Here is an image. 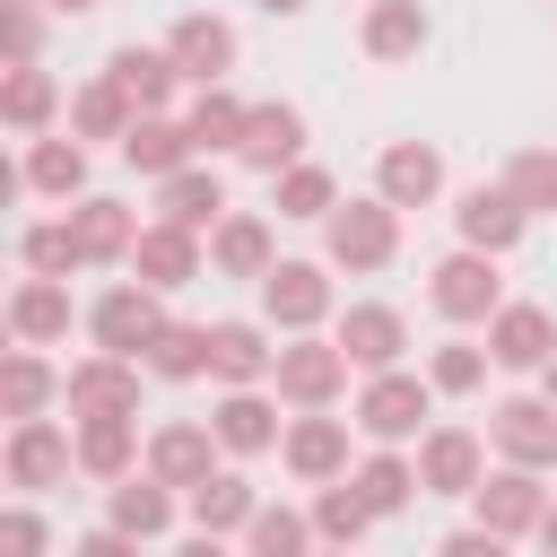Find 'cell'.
<instances>
[{"label":"cell","mask_w":557,"mask_h":557,"mask_svg":"<svg viewBox=\"0 0 557 557\" xmlns=\"http://www.w3.org/2000/svg\"><path fill=\"white\" fill-rule=\"evenodd\" d=\"M104 78H113L139 113H174V96L191 87V78H183V61H174L165 44H113V52H104Z\"/></svg>","instance_id":"obj_19"},{"label":"cell","mask_w":557,"mask_h":557,"mask_svg":"<svg viewBox=\"0 0 557 557\" xmlns=\"http://www.w3.org/2000/svg\"><path fill=\"white\" fill-rule=\"evenodd\" d=\"M183 122H191L200 157H235V148H244V122H252V104H244V96H235L226 78H209V87H191Z\"/></svg>","instance_id":"obj_37"},{"label":"cell","mask_w":557,"mask_h":557,"mask_svg":"<svg viewBox=\"0 0 557 557\" xmlns=\"http://www.w3.org/2000/svg\"><path fill=\"white\" fill-rule=\"evenodd\" d=\"M453 235L461 244H479V252H513L522 235H531V209L505 191V183H470V191H453Z\"/></svg>","instance_id":"obj_18"},{"label":"cell","mask_w":557,"mask_h":557,"mask_svg":"<svg viewBox=\"0 0 557 557\" xmlns=\"http://www.w3.org/2000/svg\"><path fill=\"white\" fill-rule=\"evenodd\" d=\"M44 0H0V61H44Z\"/></svg>","instance_id":"obj_46"},{"label":"cell","mask_w":557,"mask_h":557,"mask_svg":"<svg viewBox=\"0 0 557 557\" xmlns=\"http://www.w3.org/2000/svg\"><path fill=\"white\" fill-rule=\"evenodd\" d=\"M270 261H278V226H270L261 209H226V218L209 226V278H244V287H252Z\"/></svg>","instance_id":"obj_29"},{"label":"cell","mask_w":557,"mask_h":557,"mask_svg":"<svg viewBox=\"0 0 557 557\" xmlns=\"http://www.w3.org/2000/svg\"><path fill=\"white\" fill-rule=\"evenodd\" d=\"M165 331V287H148L139 270L113 278L96 305H87V348H113V357H139L148 339Z\"/></svg>","instance_id":"obj_10"},{"label":"cell","mask_w":557,"mask_h":557,"mask_svg":"<svg viewBox=\"0 0 557 557\" xmlns=\"http://www.w3.org/2000/svg\"><path fill=\"white\" fill-rule=\"evenodd\" d=\"M61 374H70V366H52L35 339H9V357H0V418H44V409H61Z\"/></svg>","instance_id":"obj_32"},{"label":"cell","mask_w":557,"mask_h":557,"mask_svg":"<svg viewBox=\"0 0 557 557\" xmlns=\"http://www.w3.org/2000/svg\"><path fill=\"white\" fill-rule=\"evenodd\" d=\"M374 191H383L392 209H435V200H444V148H435V139H392V148L374 157Z\"/></svg>","instance_id":"obj_28"},{"label":"cell","mask_w":557,"mask_h":557,"mask_svg":"<svg viewBox=\"0 0 557 557\" xmlns=\"http://www.w3.org/2000/svg\"><path fill=\"white\" fill-rule=\"evenodd\" d=\"M426 305H435V322H453V331H487V313L505 305V270H496V252L453 244V252L426 270Z\"/></svg>","instance_id":"obj_6"},{"label":"cell","mask_w":557,"mask_h":557,"mask_svg":"<svg viewBox=\"0 0 557 557\" xmlns=\"http://www.w3.org/2000/svg\"><path fill=\"white\" fill-rule=\"evenodd\" d=\"M487 461H496V444H487V426H461V418H435V426L418 435V487H426V496H453V505H470V487L487 479Z\"/></svg>","instance_id":"obj_8"},{"label":"cell","mask_w":557,"mask_h":557,"mask_svg":"<svg viewBox=\"0 0 557 557\" xmlns=\"http://www.w3.org/2000/svg\"><path fill=\"white\" fill-rule=\"evenodd\" d=\"M548 9H557V0H548Z\"/></svg>","instance_id":"obj_53"},{"label":"cell","mask_w":557,"mask_h":557,"mask_svg":"<svg viewBox=\"0 0 557 557\" xmlns=\"http://www.w3.org/2000/svg\"><path fill=\"white\" fill-rule=\"evenodd\" d=\"M331 331H339V348L357 357V374L409 366V313H400V305H383V296H348Z\"/></svg>","instance_id":"obj_16"},{"label":"cell","mask_w":557,"mask_h":557,"mask_svg":"<svg viewBox=\"0 0 557 557\" xmlns=\"http://www.w3.org/2000/svg\"><path fill=\"white\" fill-rule=\"evenodd\" d=\"M244 548L252 557H305V548H322L313 540V505H270L261 496V513L244 522Z\"/></svg>","instance_id":"obj_44"},{"label":"cell","mask_w":557,"mask_h":557,"mask_svg":"<svg viewBox=\"0 0 557 557\" xmlns=\"http://www.w3.org/2000/svg\"><path fill=\"white\" fill-rule=\"evenodd\" d=\"M70 209V226H78V252H87V270H131V244H139V209H122V200H104V191H78V200H61Z\"/></svg>","instance_id":"obj_21"},{"label":"cell","mask_w":557,"mask_h":557,"mask_svg":"<svg viewBox=\"0 0 557 557\" xmlns=\"http://www.w3.org/2000/svg\"><path fill=\"white\" fill-rule=\"evenodd\" d=\"M531 540H540V548L557 557V496H548V513H540V531H531Z\"/></svg>","instance_id":"obj_49"},{"label":"cell","mask_w":557,"mask_h":557,"mask_svg":"<svg viewBox=\"0 0 557 557\" xmlns=\"http://www.w3.org/2000/svg\"><path fill=\"white\" fill-rule=\"evenodd\" d=\"M348 479L366 487V505H374L383 522H400V513H409V505L426 496V487H418V453H409V444H366Z\"/></svg>","instance_id":"obj_35"},{"label":"cell","mask_w":557,"mask_h":557,"mask_svg":"<svg viewBox=\"0 0 557 557\" xmlns=\"http://www.w3.org/2000/svg\"><path fill=\"white\" fill-rule=\"evenodd\" d=\"M270 366H278V331L261 313L209 322V383H270Z\"/></svg>","instance_id":"obj_23"},{"label":"cell","mask_w":557,"mask_h":557,"mask_svg":"<svg viewBox=\"0 0 557 557\" xmlns=\"http://www.w3.org/2000/svg\"><path fill=\"white\" fill-rule=\"evenodd\" d=\"M139 366H148V383H200L209 374V322H174L165 313V331L139 348Z\"/></svg>","instance_id":"obj_38"},{"label":"cell","mask_w":557,"mask_h":557,"mask_svg":"<svg viewBox=\"0 0 557 557\" xmlns=\"http://www.w3.org/2000/svg\"><path fill=\"white\" fill-rule=\"evenodd\" d=\"M487 366H496V348H487V339H470V331H453V339H435V348H426V383H435L444 400L487 392Z\"/></svg>","instance_id":"obj_39"},{"label":"cell","mask_w":557,"mask_h":557,"mask_svg":"<svg viewBox=\"0 0 557 557\" xmlns=\"http://www.w3.org/2000/svg\"><path fill=\"white\" fill-rule=\"evenodd\" d=\"M374 522H383V513L366 505V487H357V479H331V487H313V540H322V548H357Z\"/></svg>","instance_id":"obj_40"},{"label":"cell","mask_w":557,"mask_h":557,"mask_svg":"<svg viewBox=\"0 0 557 557\" xmlns=\"http://www.w3.org/2000/svg\"><path fill=\"white\" fill-rule=\"evenodd\" d=\"M296 157H305V113H296L287 96H261L252 122H244L235 165H244V174H278V165H296Z\"/></svg>","instance_id":"obj_31"},{"label":"cell","mask_w":557,"mask_h":557,"mask_svg":"<svg viewBox=\"0 0 557 557\" xmlns=\"http://www.w3.org/2000/svg\"><path fill=\"white\" fill-rule=\"evenodd\" d=\"M487 348H496V374H540L557 357V313L531 305V296H505L487 313Z\"/></svg>","instance_id":"obj_17"},{"label":"cell","mask_w":557,"mask_h":557,"mask_svg":"<svg viewBox=\"0 0 557 557\" xmlns=\"http://www.w3.org/2000/svg\"><path fill=\"white\" fill-rule=\"evenodd\" d=\"M487 444H496V461L557 470V400H548V392H505V400L487 409Z\"/></svg>","instance_id":"obj_14"},{"label":"cell","mask_w":557,"mask_h":557,"mask_svg":"<svg viewBox=\"0 0 557 557\" xmlns=\"http://www.w3.org/2000/svg\"><path fill=\"white\" fill-rule=\"evenodd\" d=\"M278 409H287V400H278L270 383H218L209 426H218L226 461H261V453H278V435H287V418H278Z\"/></svg>","instance_id":"obj_12"},{"label":"cell","mask_w":557,"mask_h":557,"mask_svg":"<svg viewBox=\"0 0 557 557\" xmlns=\"http://www.w3.org/2000/svg\"><path fill=\"white\" fill-rule=\"evenodd\" d=\"M0 122H9L17 139H35V131H61V122H70V96H61V78H52L44 61H0Z\"/></svg>","instance_id":"obj_20"},{"label":"cell","mask_w":557,"mask_h":557,"mask_svg":"<svg viewBox=\"0 0 557 557\" xmlns=\"http://www.w3.org/2000/svg\"><path fill=\"white\" fill-rule=\"evenodd\" d=\"M270 209H278V218H331V209H339V174L313 165V157H296V165L270 174Z\"/></svg>","instance_id":"obj_42"},{"label":"cell","mask_w":557,"mask_h":557,"mask_svg":"<svg viewBox=\"0 0 557 557\" xmlns=\"http://www.w3.org/2000/svg\"><path fill=\"white\" fill-rule=\"evenodd\" d=\"M540 392H548V400H557V357H548V366H540Z\"/></svg>","instance_id":"obj_52"},{"label":"cell","mask_w":557,"mask_h":557,"mask_svg":"<svg viewBox=\"0 0 557 557\" xmlns=\"http://www.w3.org/2000/svg\"><path fill=\"white\" fill-rule=\"evenodd\" d=\"M139 383H148L139 357L87 348V357L61 374V409H70V418H139Z\"/></svg>","instance_id":"obj_11"},{"label":"cell","mask_w":557,"mask_h":557,"mask_svg":"<svg viewBox=\"0 0 557 557\" xmlns=\"http://www.w3.org/2000/svg\"><path fill=\"white\" fill-rule=\"evenodd\" d=\"M278 470L296 487H331L357 470V418H331V409H287V435H278Z\"/></svg>","instance_id":"obj_7"},{"label":"cell","mask_w":557,"mask_h":557,"mask_svg":"<svg viewBox=\"0 0 557 557\" xmlns=\"http://www.w3.org/2000/svg\"><path fill=\"white\" fill-rule=\"evenodd\" d=\"M435 548H444V557H496V548H505V540H496V531H487V522H479V513H470V522H461V531H444V540H435Z\"/></svg>","instance_id":"obj_48"},{"label":"cell","mask_w":557,"mask_h":557,"mask_svg":"<svg viewBox=\"0 0 557 557\" xmlns=\"http://www.w3.org/2000/svg\"><path fill=\"white\" fill-rule=\"evenodd\" d=\"M44 548H52V522L35 513V496L0 505V557H44Z\"/></svg>","instance_id":"obj_47"},{"label":"cell","mask_w":557,"mask_h":557,"mask_svg":"<svg viewBox=\"0 0 557 557\" xmlns=\"http://www.w3.org/2000/svg\"><path fill=\"white\" fill-rule=\"evenodd\" d=\"M17 183L35 191V200H78L87 191V139L61 122V131H35L26 139V157H17Z\"/></svg>","instance_id":"obj_27"},{"label":"cell","mask_w":557,"mask_h":557,"mask_svg":"<svg viewBox=\"0 0 557 557\" xmlns=\"http://www.w3.org/2000/svg\"><path fill=\"white\" fill-rule=\"evenodd\" d=\"M348 374H357V357L339 348V331H287L278 339V366H270V392L287 409H339L348 400Z\"/></svg>","instance_id":"obj_3"},{"label":"cell","mask_w":557,"mask_h":557,"mask_svg":"<svg viewBox=\"0 0 557 557\" xmlns=\"http://www.w3.org/2000/svg\"><path fill=\"white\" fill-rule=\"evenodd\" d=\"M252 296H261V322L287 339V331H331L339 322V287H331V261H296V252H278L261 278H252Z\"/></svg>","instance_id":"obj_5"},{"label":"cell","mask_w":557,"mask_h":557,"mask_svg":"<svg viewBox=\"0 0 557 557\" xmlns=\"http://www.w3.org/2000/svg\"><path fill=\"white\" fill-rule=\"evenodd\" d=\"M0 479H9V496H52V487H70V479H78V426H61L52 409H44V418H9V435H0Z\"/></svg>","instance_id":"obj_4"},{"label":"cell","mask_w":557,"mask_h":557,"mask_svg":"<svg viewBox=\"0 0 557 557\" xmlns=\"http://www.w3.org/2000/svg\"><path fill=\"white\" fill-rule=\"evenodd\" d=\"M174 513H183V487H165L157 470H131V479H113V487H104V522H122L139 548L174 540Z\"/></svg>","instance_id":"obj_24"},{"label":"cell","mask_w":557,"mask_h":557,"mask_svg":"<svg viewBox=\"0 0 557 557\" xmlns=\"http://www.w3.org/2000/svg\"><path fill=\"white\" fill-rule=\"evenodd\" d=\"M131 270L148 278V287H191V278H209V235L200 226H183V218H148L139 226V244H131Z\"/></svg>","instance_id":"obj_15"},{"label":"cell","mask_w":557,"mask_h":557,"mask_svg":"<svg viewBox=\"0 0 557 557\" xmlns=\"http://www.w3.org/2000/svg\"><path fill=\"white\" fill-rule=\"evenodd\" d=\"M252 9H270V17H305L313 0H252Z\"/></svg>","instance_id":"obj_50"},{"label":"cell","mask_w":557,"mask_h":557,"mask_svg":"<svg viewBox=\"0 0 557 557\" xmlns=\"http://www.w3.org/2000/svg\"><path fill=\"white\" fill-rule=\"evenodd\" d=\"M400 218H409V209H392L383 191L339 200V209L322 218V261H331V270H348V278L392 270V261H400Z\"/></svg>","instance_id":"obj_2"},{"label":"cell","mask_w":557,"mask_h":557,"mask_svg":"<svg viewBox=\"0 0 557 557\" xmlns=\"http://www.w3.org/2000/svg\"><path fill=\"white\" fill-rule=\"evenodd\" d=\"M165 52L183 61V78H191V87H209V78H226V70H235V52H244V44H235V17H218V9H183V17L165 26Z\"/></svg>","instance_id":"obj_25"},{"label":"cell","mask_w":557,"mask_h":557,"mask_svg":"<svg viewBox=\"0 0 557 557\" xmlns=\"http://www.w3.org/2000/svg\"><path fill=\"white\" fill-rule=\"evenodd\" d=\"M426 35H435V26H426V0H366V17H357V52L383 61V70L418 61Z\"/></svg>","instance_id":"obj_30"},{"label":"cell","mask_w":557,"mask_h":557,"mask_svg":"<svg viewBox=\"0 0 557 557\" xmlns=\"http://www.w3.org/2000/svg\"><path fill=\"white\" fill-rule=\"evenodd\" d=\"M17 270H44V278H78V270H87L70 209H61V218H35V226L17 235Z\"/></svg>","instance_id":"obj_43"},{"label":"cell","mask_w":557,"mask_h":557,"mask_svg":"<svg viewBox=\"0 0 557 557\" xmlns=\"http://www.w3.org/2000/svg\"><path fill=\"white\" fill-rule=\"evenodd\" d=\"M226 209H235V200H226V174H218L209 157H191V165H174V174L157 183V218H183V226H200V235H209Z\"/></svg>","instance_id":"obj_36"},{"label":"cell","mask_w":557,"mask_h":557,"mask_svg":"<svg viewBox=\"0 0 557 557\" xmlns=\"http://www.w3.org/2000/svg\"><path fill=\"white\" fill-rule=\"evenodd\" d=\"M113 157H122L139 183H165L174 165H191V157H200V139H191V122H183V113H139V122L113 139Z\"/></svg>","instance_id":"obj_26"},{"label":"cell","mask_w":557,"mask_h":557,"mask_svg":"<svg viewBox=\"0 0 557 557\" xmlns=\"http://www.w3.org/2000/svg\"><path fill=\"white\" fill-rule=\"evenodd\" d=\"M548 496H557V487H548V470H531V461H487V479L470 487V513L513 548V540H531V531H540Z\"/></svg>","instance_id":"obj_9"},{"label":"cell","mask_w":557,"mask_h":557,"mask_svg":"<svg viewBox=\"0 0 557 557\" xmlns=\"http://www.w3.org/2000/svg\"><path fill=\"white\" fill-rule=\"evenodd\" d=\"M496 183H505V191H513L531 218H548V209H557V148H513Z\"/></svg>","instance_id":"obj_45"},{"label":"cell","mask_w":557,"mask_h":557,"mask_svg":"<svg viewBox=\"0 0 557 557\" xmlns=\"http://www.w3.org/2000/svg\"><path fill=\"white\" fill-rule=\"evenodd\" d=\"M70 426H78V479H96V487H113L148 461L139 418H70Z\"/></svg>","instance_id":"obj_33"},{"label":"cell","mask_w":557,"mask_h":557,"mask_svg":"<svg viewBox=\"0 0 557 557\" xmlns=\"http://www.w3.org/2000/svg\"><path fill=\"white\" fill-rule=\"evenodd\" d=\"M131 122H139V104H131V96H122L104 70H96L87 87H70V131H78L87 148H96V139H122Z\"/></svg>","instance_id":"obj_41"},{"label":"cell","mask_w":557,"mask_h":557,"mask_svg":"<svg viewBox=\"0 0 557 557\" xmlns=\"http://www.w3.org/2000/svg\"><path fill=\"white\" fill-rule=\"evenodd\" d=\"M9 339H35V348H61L70 339V322H87L78 305H70V278H44V270H26L17 287H9Z\"/></svg>","instance_id":"obj_22"},{"label":"cell","mask_w":557,"mask_h":557,"mask_svg":"<svg viewBox=\"0 0 557 557\" xmlns=\"http://www.w3.org/2000/svg\"><path fill=\"white\" fill-rule=\"evenodd\" d=\"M52 17H87V9H104V0H44Z\"/></svg>","instance_id":"obj_51"},{"label":"cell","mask_w":557,"mask_h":557,"mask_svg":"<svg viewBox=\"0 0 557 557\" xmlns=\"http://www.w3.org/2000/svg\"><path fill=\"white\" fill-rule=\"evenodd\" d=\"M139 470H157L165 487H183V496H191L209 470H226V444H218V426H209V418H157V426H148V461H139Z\"/></svg>","instance_id":"obj_13"},{"label":"cell","mask_w":557,"mask_h":557,"mask_svg":"<svg viewBox=\"0 0 557 557\" xmlns=\"http://www.w3.org/2000/svg\"><path fill=\"white\" fill-rule=\"evenodd\" d=\"M183 513H191L200 540H244V522L261 513V487H252L244 470H209V479L183 496Z\"/></svg>","instance_id":"obj_34"},{"label":"cell","mask_w":557,"mask_h":557,"mask_svg":"<svg viewBox=\"0 0 557 557\" xmlns=\"http://www.w3.org/2000/svg\"><path fill=\"white\" fill-rule=\"evenodd\" d=\"M435 383H426V366H383V374H357V392H348V418H357V435L366 444H418L426 426H435Z\"/></svg>","instance_id":"obj_1"}]
</instances>
